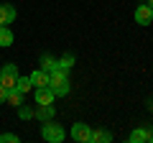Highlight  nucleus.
<instances>
[{
    "instance_id": "22",
    "label": "nucleus",
    "mask_w": 153,
    "mask_h": 143,
    "mask_svg": "<svg viewBox=\"0 0 153 143\" xmlns=\"http://www.w3.org/2000/svg\"><path fill=\"white\" fill-rule=\"evenodd\" d=\"M151 141H153V136H151Z\"/></svg>"
},
{
    "instance_id": "10",
    "label": "nucleus",
    "mask_w": 153,
    "mask_h": 143,
    "mask_svg": "<svg viewBox=\"0 0 153 143\" xmlns=\"http://www.w3.org/2000/svg\"><path fill=\"white\" fill-rule=\"evenodd\" d=\"M151 136H153V133L146 130V128H135V130L130 133L128 141H130V143H148V141H151Z\"/></svg>"
},
{
    "instance_id": "23",
    "label": "nucleus",
    "mask_w": 153,
    "mask_h": 143,
    "mask_svg": "<svg viewBox=\"0 0 153 143\" xmlns=\"http://www.w3.org/2000/svg\"><path fill=\"white\" fill-rule=\"evenodd\" d=\"M0 28H3V26H0Z\"/></svg>"
},
{
    "instance_id": "15",
    "label": "nucleus",
    "mask_w": 153,
    "mask_h": 143,
    "mask_svg": "<svg viewBox=\"0 0 153 143\" xmlns=\"http://www.w3.org/2000/svg\"><path fill=\"white\" fill-rule=\"evenodd\" d=\"M71 64H74V56H71V54H66L64 59H59V61H56V69H64V72H69V69H71Z\"/></svg>"
},
{
    "instance_id": "16",
    "label": "nucleus",
    "mask_w": 153,
    "mask_h": 143,
    "mask_svg": "<svg viewBox=\"0 0 153 143\" xmlns=\"http://www.w3.org/2000/svg\"><path fill=\"white\" fill-rule=\"evenodd\" d=\"M41 69H46V72L56 69V59H51V56H41Z\"/></svg>"
},
{
    "instance_id": "9",
    "label": "nucleus",
    "mask_w": 153,
    "mask_h": 143,
    "mask_svg": "<svg viewBox=\"0 0 153 143\" xmlns=\"http://www.w3.org/2000/svg\"><path fill=\"white\" fill-rule=\"evenodd\" d=\"M54 105H38V110H33V115H36L38 118V120H41V123H46V120H51V118H54Z\"/></svg>"
},
{
    "instance_id": "14",
    "label": "nucleus",
    "mask_w": 153,
    "mask_h": 143,
    "mask_svg": "<svg viewBox=\"0 0 153 143\" xmlns=\"http://www.w3.org/2000/svg\"><path fill=\"white\" fill-rule=\"evenodd\" d=\"M31 87H33V84H31V79H28V77H18V79H16V89H18V92L26 95Z\"/></svg>"
},
{
    "instance_id": "11",
    "label": "nucleus",
    "mask_w": 153,
    "mask_h": 143,
    "mask_svg": "<svg viewBox=\"0 0 153 143\" xmlns=\"http://www.w3.org/2000/svg\"><path fill=\"white\" fill-rule=\"evenodd\" d=\"M5 102H8V105H13V107L23 105V92H18L16 87H10V89H8V97H5Z\"/></svg>"
},
{
    "instance_id": "4",
    "label": "nucleus",
    "mask_w": 153,
    "mask_h": 143,
    "mask_svg": "<svg viewBox=\"0 0 153 143\" xmlns=\"http://www.w3.org/2000/svg\"><path fill=\"white\" fill-rule=\"evenodd\" d=\"M16 79H18V66L16 64H5L0 69V84H5L10 89V87H16Z\"/></svg>"
},
{
    "instance_id": "2",
    "label": "nucleus",
    "mask_w": 153,
    "mask_h": 143,
    "mask_svg": "<svg viewBox=\"0 0 153 143\" xmlns=\"http://www.w3.org/2000/svg\"><path fill=\"white\" fill-rule=\"evenodd\" d=\"M41 136H44L49 143H61V141L66 138V133H64V128H61V125H56V123L46 120L44 128H41Z\"/></svg>"
},
{
    "instance_id": "21",
    "label": "nucleus",
    "mask_w": 153,
    "mask_h": 143,
    "mask_svg": "<svg viewBox=\"0 0 153 143\" xmlns=\"http://www.w3.org/2000/svg\"><path fill=\"white\" fill-rule=\"evenodd\" d=\"M148 110H153V100H151V102H148Z\"/></svg>"
},
{
    "instance_id": "1",
    "label": "nucleus",
    "mask_w": 153,
    "mask_h": 143,
    "mask_svg": "<svg viewBox=\"0 0 153 143\" xmlns=\"http://www.w3.org/2000/svg\"><path fill=\"white\" fill-rule=\"evenodd\" d=\"M49 87L54 89L56 97H66L69 95V79H66L64 69H51L49 72Z\"/></svg>"
},
{
    "instance_id": "8",
    "label": "nucleus",
    "mask_w": 153,
    "mask_h": 143,
    "mask_svg": "<svg viewBox=\"0 0 153 143\" xmlns=\"http://www.w3.org/2000/svg\"><path fill=\"white\" fill-rule=\"evenodd\" d=\"M28 79H31L33 87H49V72H46V69H36Z\"/></svg>"
},
{
    "instance_id": "5",
    "label": "nucleus",
    "mask_w": 153,
    "mask_h": 143,
    "mask_svg": "<svg viewBox=\"0 0 153 143\" xmlns=\"http://www.w3.org/2000/svg\"><path fill=\"white\" fill-rule=\"evenodd\" d=\"M135 23H138V26H148V23H153V8H148L146 3L138 5L135 8Z\"/></svg>"
},
{
    "instance_id": "19",
    "label": "nucleus",
    "mask_w": 153,
    "mask_h": 143,
    "mask_svg": "<svg viewBox=\"0 0 153 143\" xmlns=\"http://www.w3.org/2000/svg\"><path fill=\"white\" fill-rule=\"evenodd\" d=\"M5 97H8V87H5V84H0V102H5Z\"/></svg>"
},
{
    "instance_id": "7",
    "label": "nucleus",
    "mask_w": 153,
    "mask_h": 143,
    "mask_svg": "<svg viewBox=\"0 0 153 143\" xmlns=\"http://www.w3.org/2000/svg\"><path fill=\"white\" fill-rule=\"evenodd\" d=\"M54 89L51 87H36V102L38 105H49V102H54Z\"/></svg>"
},
{
    "instance_id": "3",
    "label": "nucleus",
    "mask_w": 153,
    "mask_h": 143,
    "mask_svg": "<svg viewBox=\"0 0 153 143\" xmlns=\"http://www.w3.org/2000/svg\"><path fill=\"white\" fill-rule=\"evenodd\" d=\"M71 138L76 143H92V128L87 123H74L71 125Z\"/></svg>"
},
{
    "instance_id": "6",
    "label": "nucleus",
    "mask_w": 153,
    "mask_h": 143,
    "mask_svg": "<svg viewBox=\"0 0 153 143\" xmlns=\"http://www.w3.org/2000/svg\"><path fill=\"white\" fill-rule=\"evenodd\" d=\"M13 21H16V8L10 3H0V26H8Z\"/></svg>"
},
{
    "instance_id": "12",
    "label": "nucleus",
    "mask_w": 153,
    "mask_h": 143,
    "mask_svg": "<svg viewBox=\"0 0 153 143\" xmlns=\"http://www.w3.org/2000/svg\"><path fill=\"white\" fill-rule=\"evenodd\" d=\"M110 141H112V133L110 130H102V128L92 130V143H110Z\"/></svg>"
},
{
    "instance_id": "20",
    "label": "nucleus",
    "mask_w": 153,
    "mask_h": 143,
    "mask_svg": "<svg viewBox=\"0 0 153 143\" xmlns=\"http://www.w3.org/2000/svg\"><path fill=\"white\" fill-rule=\"evenodd\" d=\"M146 5H148V8H153V0H146Z\"/></svg>"
},
{
    "instance_id": "17",
    "label": "nucleus",
    "mask_w": 153,
    "mask_h": 143,
    "mask_svg": "<svg viewBox=\"0 0 153 143\" xmlns=\"http://www.w3.org/2000/svg\"><path fill=\"white\" fill-rule=\"evenodd\" d=\"M16 110H18V115H21L23 120H31V118H33V110H31V107H26V105H18Z\"/></svg>"
},
{
    "instance_id": "18",
    "label": "nucleus",
    "mask_w": 153,
    "mask_h": 143,
    "mask_svg": "<svg viewBox=\"0 0 153 143\" xmlns=\"http://www.w3.org/2000/svg\"><path fill=\"white\" fill-rule=\"evenodd\" d=\"M21 138L16 136V133H0V143H18Z\"/></svg>"
},
{
    "instance_id": "13",
    "label": "nucleus",
    "mask_w": 153,
    "mask_h": 143,
    "mask_svg": "<svg viewBox=\"0 0 153 143\" xmlns=\"http://www.w3.org/2000/svg\"><path fill=\"white\" fill-rule=\"evenodd\" d=\"M0 46H3V49H5V46H13V33H10L8 26L0 28Z\"/></svg>"
}]
</instances>
